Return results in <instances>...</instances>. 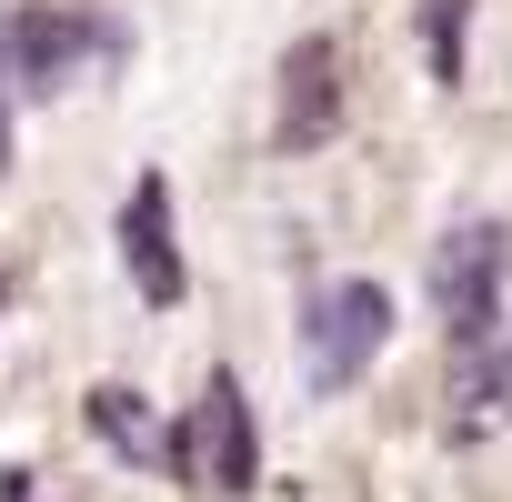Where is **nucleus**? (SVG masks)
Here are the masks:
<instances>
[{"mask_svg": "<svg viewBox=\"0 0 512 502\" xmlns=\"http://www.w3.org/2000/svg\"><path fill=\"white\" fill-rule=\"evenodd\" d=\"M171 452H181V472H191L201 492H221V502H241L251 482H262V432H251V402H241L231 372L201 382V402H191V422H181Z\"/></svg>", "mask_w": 512, "mask_h": 502, "instance_id": "1", "label": "nucleus"}, {"mask_svg": "<svg viewBox=\"0 0 512 502\" xmlns=\"http://www.w3.org/2000/svg\"><path fill=\"white\" fill-rule=\"evenodd\" d=\"M502 272H512V231H502V221H462V231L432 251V302H442L452 342H492Z\"/></svg>", "mask_w": 512, "mask_h": 502, "instance_id": "2", "label": "nucleus"}, {"mask_svg": "<svg viewBox=\"0 0 512 502\" xmlns=\"http://www.w3.org/2000/svg\"><path fill=\"white\" fill-rule=\"evenodd\" d=\"M382 332H392L382 282H332V292L312 302V382H322V392L362 382V372H372V352H382Z\"/></svg>", "mask_w": 512, "mask_h": 502, "instance_id": "3", "label": "nucleus"}, {"mask_svg": "<svg viewBox=\"0 0 512 502\" xmlns=\"http://www.w3.org/2000/svg\"><path fill=\"white\" fill-rule=\"evenodd\" d=\"M101 51V31L91 21H71V11H21L11 21V71H21V91H71V71Z\"/></svg>", "mask_w": 512, "mask_h": 502, "instance_id": "4", "label": "nucleus"}, {"mask_svg": "<svg viewBox=\"0 0 512 502\" xmlns=\"http://www.w3.org/2000/svg\"><path fill=\"white\" fill-rule=\"evenodd\" d=\"M342 111V51L332 41H292L282 61V151H312Z\"/></svg>", "mask_w": 512, "mask_h": 502, "instance_id": "5", "label": "nucleus"}, {"mask_svg": "<svg viewBox=\"0 0 512 502\" xmlns=\"http://www.w3.org/2000/svg\"><path fill=\"white\" fill-rule=\"evenodd\" d=\"M121 262L141 282V302H181V251H171V181H141L121 211Z\"/></svg>", "mask_w": 512, "mask_h": 502, "instance_id": "6", "label": "nucleus"}, {"mask_svg": "<svg viewBox=\"0 0 512 502\" xmlns=\"http://www.w3.org/2000/svg\"><path fill=\"white\" fill-rule=\"evenodd\" d=\"M492 432H512V332L472 342V372L452 382V442H492Z\"/></svg>", "mask_w": 512, "mask_h": 502, "instance_id": "7", "label": "nucleus"}, {"mask_svg": "<svg viewBox=\"0 0 512 502\" xmlns=\"http://www.w3.org/2000/svg\"><path fill=\"white\" fill-rule=\"evenodd\" d=\"M91 422H101V432H111L121 452H171V442H161V432L141 422V392H91Z\"/></svg>", "mask_w": 512, "mask_h": 502, "instance_id": "8", "label": "nucleus"}, {"mask_svg": "<svg viewBox=\"0 0 512 502\" xmlns=\"http://www.w3.org/2000/svg\"><path fill=\"white\" fill-rule=\"evenodd\" d=\"M432 71H462V0H432Z\"/></svg>", "mask_w": 512, "mask_h": 502, "instance_id": "9", "label": "nucleus"}, {"mask_svg": "<svg viewBox=\"0 0 512 502\" xmlns=\"http://www.w3.org/2000/svg\"><path fill=\"white\" fill-rule=\"evenodd\" d=\"M0 161H11V111H0Z\"/></svg>", "mask_w": 512, "mask_h": 502, "instance_id": "10", "label": "nucleus"}]
</instances>
